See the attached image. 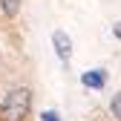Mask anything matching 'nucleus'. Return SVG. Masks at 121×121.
<instances>
[{
  "label": "nucleus",
  "mask_w": 121,
  "mask_h": 121,
  "mask_svg": "<svg viewBox=\"0 0 121 121\" xmlns=\"http://www.w3.org/2000/svg\"><path fill=\"white\" fill-rule=\"evenodd\" d=\"M29 110H32V92H29L26 86L12 89L3 98V107H0V112H3L6 121H23L29 115Z\"/></svg>",
  "instance_id": "1"
},
{
  "label": "nucleus",
  "mask_w": 121,
  "mask_h": 121,
  "mask_svg": "<svg viewBox=\"0 0 121 121\" xmlns=\"http://www.w3.org/2000/svg\"><path fill=\"white\" fill-rule=\"evenodd\" d=\"M52 46H55V55L64 60V64H69V58H72V38L64 29H55L52 32Z\"/></svg>",
  "instance_id": "2"
},
{
  "label": "nucleus",
  "mask_w": 121,
  "mask_h": 121,
  "mask_svg": "<svg viewBox=\"0 0 121 121\" xmlns=\"http://www.w3.org/2000/svg\"><path fill=\"white\" fill-rule=\"evenodd\" d=\"M81 84L89 86V89H104V84H107V69H86L81 75Z\"/></svg>",
  "instance_id": "3"
},
{
  "label": "nucleus",
  "mask_w": 121,
  "mask_h": 121,
  "mask_svg": "<svg viewBox=\"0 0 121 121\" xmlns=\"http://www.w3.org/2000/svg\"><path fill=\"white\" fill-rule=\"evenodd\" d=\"M20 3L23 0H0V12H3L6 17H14V14L20 12Z\"/></svg>",
  "instance_id": "4"
},
{
  "label": "nucleus",
  "mask_w": 121,
  "mask_h": 121,
  "mask_svg": "<svg viewBox=\"0 0 121 121\" xmlns=\"http://www.w3.org/2000/svg\"><path fill=\"white\" fill-rule=\"evenodd\" d=\"M110 112H112V115L121 121V92H115V95L110 98Z\"/></svg>",
  "instance_id": "5"
},
{
  "label": "nucleus",
  "mask_w": 121,
  "mask_h": 121,
  "mask_svg": "<svg viewBox=\"0 0 121 121\" xmlns=\"http://www.w3.org/2000/svg\"><path fill=\"white\" fill-rule=\"evenodd\" d=\"M40 121H60V115H58L55 110H43V112H40Z\"/></svg>",
  "instance_id": "6"
},
{
  "label": "nucleus",
  "mask_w": 121,
  "mask_h": 121,
  "mask_svg": "<svg viewBox=\"0 0 121 121\" xmlns=\"http://www.w3.org/2000/svg\"><path fill=\"white\" fill-rule=\"evenodd\" d=\"M112 38H118V40H121V20H115V23H112Z\"/></svg>",
  "instance_id": "7"
}]
</instances>
